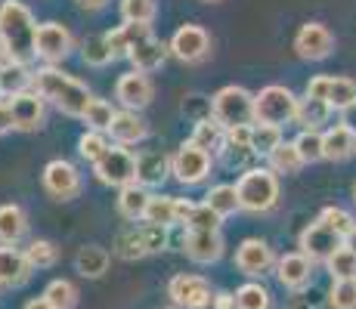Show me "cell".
<instances>
[{
  "label": "cell",
  "instance_id": "cell-1",
  "mask_svg": "<svg viewBox=\"0 0 356 309\" xmlns=\"http://www.w3.org/2000/svg\"><path fill=\"white\" fill-rule=\"evenodd\" d=\"M34 40H38V25H34L31 10L22 0H3L0 3V50L10 62H31Z\"/></svg>",
  "mask_w": 356,
  "mask_h": 309
},
{
  "label": "cell",
  "instance_id": "cell-2",
  "mask_svg": "<svg viewBox=\"0 0 356 309\" xmlns=\"http://www.w3.org/2000/svg\"><path fill=\"white\" fill-rule=\"evenodd\" d=\"M31 87L40 99L53 102L59 112L72 115V118H84L87 106H90V99H93L90 90H87L78 78H72V74L59 72V68H53V65L38 68L31 78Z\"/></svg>",
  "mask_w": 356,
  "mask_h": 309
},
{
  "label": "cell",
  "instance_id": "cell-3",
  "mask_svg": "<svg viewBox=\"0 0 356 309\" xmlns=\"http://www.w3.org/2000/svg\"><path fill=\"white\" fill-rule=\"evenodd\" d=\"M238 192V204L242 210H251V214H264L276 204L279 198V180L270 167H248L236 183Z\"/></svg>",
  "mask_w": 356,
  "mask_h": 309
},
{
  "label": "cell",
  "instance_id": "cell-4",
  "mask_svg": "<svg viewBox=\"0 0 356 309\" xmlns=\"http://www.w3.org/2000/svg\"><path fill=\"white\" fill-rule=\"evenodd\" d=\"M211 118L220 124L223 130L229 127H251L254 121V96H251L245 87H223V90L214 93L211 99Z\"/></svg>",
  "mask_w": 356,
  "mask_h": 309
},
{
  "label": "cell",
  "instance_id": "cell-5",
  "mask_svg": "<svg viewBox=\"0 0 356 309\" xmlns=\"http://www.w3.org/2000/svg\"><path fill=\"white\" fill-rule=\"evenodd\" d=\"M298 115V96L282 84H270L254 96V124H273V127H282V124L294 121Z\"/></svg>",
  "mask_w": 356,
  "mask_h": 309
},
{
  "label": "cell",
  "instance_id": "cell-6",
  "mask_svg": "<svg viewBox=\"0 0 356 309\" xmlns=\"http://www.w3.org/2000/svg\"><path fill=\"white\" fill-rule=\"evenodd\" d=\"M93 174H97L99 183L124 189V185L136 183V158L124 146H108V152L93 164Z\"/></svg>",
  "mask_w": 356,
  "mask_h": 309
},
{
  "label": "cell",
  "instance_id": "cell-7",
  "mask_svg": "<svg viewBox=\"0 0 356 309\" xmlns=\"http://www.w3.org/2000/svg\"><path fill=\"white\" fill-rule=\"evenodd\" d=\"M168 297L174 300L180 309H208V306H214V294H211L208 281H204L202 276H186V272H180V276L170 278Z\"/></svg>",
  "mask_w": 356,
  "mask_h": 309
},
{
  "label": "cell",
  "instance_id": "cell-8",
  "mask_svg": "<svg viewBox=\"0 0 356 309\" xmlns=\"http://www.w3.org/2000/svg\"><path fill=\"white\" fill-rule=\"evenodd\" d=\"M170 174L183 185H198L211 174V155L195 149L193 142H183V146L177 149V155L170 158Z\"/></svg>",
  "mask_w": 356,
  "mask_h": 309
},
{
  "label": "cell",
  "instance_id": "cell-9",
  "mask_svg": "<svg viewBox=\"0 0 356 309\" xmlns=\"http://www.w3.org/2000/svg\"><path fill=\"white\" fill-rule=\"evenodd\" d=\"M298 247H300V253H304L307 260H328L332 257L338 247H344V238L338 235V232H332L325 223H310L304 232H300V242H298Z\"/></svg>",
  "mask_w": 356,
  "mask_h": 309
},
{
  "label": "cell",
  "instance_id": "cell-10",
  "mask_svg": "<svg viewBox=\"0 0 356 309\" xmlns=\"http://www.w3.org/2000/svg\"><path fill=\"white\" fill-rule=\"evenodd\" d=\"M72 31L59 22H44L38 25V40H34V53H38L44 62H63L68 53H72Z\"/></svg>",
  "mask_w": 356,
  "mask_h": 309
},
{
  "label": "cell",
  "instance_id": "cell-11",
  "mask_svg": "<svg viewBox=\"0 0 356 309\" xmlns=\"http://www.w3.org/2000/svg\"><path fill=\"white\" fill-rule=\"evenodd\" d=\"M168 50L180 62H202L211 50V37L202 25H183V28L170 37Z\"/></svg>",
  "mask_w": 356,
  "mask_h": 309
},
{
  "label": "cell",
  "instance_id": "cell-12",
  "mask_svg": "<svg viewBox=\"0 0 356 309\" xmlns=\"http://www.w3.org/2000/svg\"><path fill=\"white\" fill-rule=\"evenodd\" d=\"M294 50H298L300 59L319 62V59H325L328 53L334 50V37H332V31H328L325 25L307 22V25H300L298 37H294Z\"/></svg>",
  "mask_w": 356,
  "mask_h": 309
},
{
  "label": "cell",
  "instance_id": "cell-13",
  "mask_svg": "<svg viewBox=\"0 0 356 309\" xmlns=\"http://www.w3.org/2000/svg\"><path fill=\"white\" fill-rule=\"evenodd\" d=\"M115 99L124 106V112H140L152 102V81L143 72H127L115 84Z\"/></svg>",
  "mask_w": 356,
  "mask_h": 309
},
{
  "label": "cell",
  "instance_id": "cell-14",
  "mask_svg": "<svg viewBox=\"0 0 356 309\" xmlns=\"http://www.w3.org/2000/svg\"><path fill=\"white\" fill-rule=\"evenodd\" d=\"M236 266L251 278H260L264 272H270L276 266V257H273V247L260 238H245L236 251Z\"/></svg>",
  "mask_w": 356,
  "mask_h": 309
},
{
  "label": "cell",
  "instance_id": "cell-15",
  "mask_svg": "<svg viewBox=\"0 0 356 309\" xmlns=\"http://www.w3.org/2000/svg\"><path fill=\"white\" fill-rule=\"evenodd\" d=\"M44 189L56 201H68V198H74L81 192V174L68 161H50L44 167Z\"/></svg>",
  "mask_w": 356,
  "mask_h": 309
},
{
  "label": "cell",
  "instance_id": "cell-16",
  "mask_svg": "<svg viewBox=\"0 0 356 309\" xmlns=\"http://www.w3.org/2000/svg\"><path fill=\"white\" fill-rule=\"evenodd\" d=\"M10 115H13V127L29 133V130H38L44 124V99H40L34 90H25V93H16L10 96Z\"/></svg>",
  "mask_w": 356,
  "mask_h": 309
},
{
  "label": "cell",
  "instance_id": "cell-17",
  "mask_svg": "<svg viewBox=\"0 0 356 309\" xmlns=\"http://www.w3.org/2000/svg\"><path fill=\"white\" fill-rule=\"evenodd\" d=\"M31 276V263L16 244H0V287H19Z\"/></svg>",
  "mask_w": 356,
  "mask_h": 309
},
{
  "label": "cell",
  "instance_id": "cell-18",
  "mask_svg": "<svg viewBox=\"0 0 356 309\" xmlns=\"http://www.w3.org/2000/svg\"><path fill=\"white\" fill-rule=\"evenodd\" d=\"M183 251L195 263H217L223 253L220 232H186L183 235Z\"/></svg>",
  "mask_w": 356,
  "mask_h": 309
},
{
  "label": "cell",
  "instance_id": "cell-19",
  "mask_svg": "<svg viewBox=\"0 0 356 309\" xmlns=\"http://www.w3.org/2000/svg\"><path fill=\"white\" fill-rule=\"evenodd\" d=\"M276 276L289 291H300V287L310 285L313 276V263L304 257V253H285V257L276 260Z\"/></svg>",
  "mask_w": 356,
  "mask_h": 309
},
{
  "label": "cell",
  "instance_id": "cell-20",
  "mask_svg": "<svg viewBox=\"0 0 356 309\" xmlns=\"http://www.w3.org/2000/svg\"><path fill=\"white\" fill-rule=\"evenodd\" d=\"M168 174H170V158L159 152V149H149V152L136 155V183L143 189L146 185H161Z\"/></svg>",
  "mask_w": 356,
  "mask_h": 309
},
{
  "label": "cell",
  "instance_id": "cell-21",
  "mask_svg": "<svg viewBox=\"0 0 356 309\" xmlns=\"http://www.w3.org/2000/svg\"><path fill=\"white\" fill-rule=\"evenodd\" d=\"M168 44H161V40H155V37H146V40H140V44L130 50V65H134V72H155V68H161L164 65V59H168Z\"/></svg>",
  "mask_w": 356,
  "mask_h": 309
},
{
  "label": "cell",
  "instance_id": "cell-22",
  "mask_svg": "<svg viewBox=\"0 0 356 309\" xmlns=\"http://www.w3.org/2000/svg\"><path fill=\"white\" fill-rule=\"evenodd\" d=\"M356 152V133L344 124H334L323 133V155L328 161H344Z\"/></svg>",
  "mask_w": 356,
  "mask_h": 309
},
{
  "label": "cell",
  "instance_id": "cell-23",
  "mask_svg": "<svg viewBox=\"0 0 356 309\" xmlns=\"http://www.w3.org/2000/svg\"><path fill=\"white\" fill-rule=\"evenodd\" d=\"M108 136L115 140V146H134V142L146 140V121L136 112H118L108 127Z\"/></svg>",
  "mask_w": 356,
  "mask_h": 309
},
{
  "label": "cell",
  "instance_id": "cell-24",
  "mask_svg": "<svg viewBox=\"0 0 356 309\" xmlns=\"http://www.w3.org/2000/svg\"><path fill=\"white\" fill-rule=\"evenodd\" d=\"M108 37V47H112L115 56H130V50H134L140 40L152 37V31H149V25H134V22H124L118 25L115 31L106 34Z\"/></svg>",
  "mask_w": 356,
  "mask_h": 309
},
{
  "label": "cell",
  "instance_id": "cell-25",
  "mask_svg": "<svg viewBox=\"0 0 356 309\" xmlns=\"http://www.w3.org/2000/svg\"><path fill=\"white\" fill-rule=\"evenodd\" d=\"M29 229V217L19 204H0V244H16Z\"/></svg>",
  "mask_w": 356,
  "mask_h": 309
},
{
  "label": "cell",
  "instance_id": "cell-26",
  "mask_svg": "<svg viewBox=\"0 0 356 309\" xmlns=\"http://www.w3.org/2000/svg\"><path fill=\"white\" fill-rule=\"evenodd\" d=\"M74 266H78V272L84 278H99L102 272L108 269V251L99 244H87L78 251V257H74Z\"/></svg>",
  "mask_w": 356,
  "mask_h": 309
},
{
  "label": "cell",
  "instance_id": "cell-27",
  "mask_svg": "<svg viewBox=\"0 0 356 309\" xmlns=\"http://www.w3.org/2000/svg\"><path fill=\"white\" fill-rule=\"evenodd\" d=\"M332 118V106L325 99H313V96H304L298 99V115L294 121L304 124V130H319V124H325Z\"/></svg>",
  "mask_w": 356,
  "mask_h": 309
},
{
  "label": "cell",
  "instance_id": "cell-28",
  "mask_svg": "<svg viewBox=\"0 0 356 309\" xmlns=\"http://www.w3.org/2000/svg\"><path fill=\"white\" fill-rule=\"evenodd\" d=\"M149 198L152 195H149L140 183H130V185L121 189V195H118V210L127 219H143L146 217V208H149Z\"/></svg>",
  "mask_w": 356,
  "mask_h": 309
},
{
  "label": "cell",
  "instance_id": "cell-29",
  "mask_svg": "<svg viewBox=\"0 0 356 309\" xmlns=\"http://www.w3.org/2000/svg\"><path fill=\"white\" fill-rule=\"evenodd\" d=\"M223 133L227 130L220 127L214 118H202V121H195V130H193V146L195 149H202V152H220V146H223Z\"/></svg>",
  "mask_w": 356,
  "mask_h": 309
},
{
  "label": "cell",
  "instance_id": "cell-30",
  "mask_svg": "<svg viewBox=\"0 0 356 309\" xmlns=\"http://www.w3.org/2000/svg\"><path fill=\"white\" fill-rule=\"evenodd\" d=\"M31 78H34V74H29V68H25L22 62H10V59H6L3 65H0V87H3V93H10V96L29 90Z\"/></svg>",
  "mask_w": 356,
  "mask_h": 309
},
{
  "label": "cell",
  "instance_id": "cell-31",
  "mask_svg": "<svg viewBox=\"0 0 356 309\" xmlns=\"http://www.w3.org/2000/svg\"><path fill=\"white\" fill-rule=\"evenodd\" d=\"M204 204H208V208L214 210V214L220 217V219L229 217V214H236V210H242L236 185H214V189L204 195Z\"/></svg>",
  "mask_w": 356,
  "mask_h": 309
},
{
  "label": "cell",
  "instance_id": "cell-32",
  "mask_svg": "<svg viewBox=\"0 0 356 309\" xmlns=\"http://www.w3.org/2000/svg\"><path fill=\"white\" fill-rule=\"evenodd\" d=\"M146 223H155V226H164V229H170V226L177 223V198L170 195H152L149 198V208H146Z\"/></svg>",
  "mask_w": 356,
  "mask_h": 309
},
{
  "label": "cell",
  "instance_id": "cell-33",
  "mask_svg": "<svg viewBox=\"0 0 356 309\" xmlns=\"http://www.w3.org/2000/svg\"><path fill=\"white\" fill-rule=\"evenodd\" d=\"M81 56H84L87 65L102 68L115 59V53H112V47H108L106 34H90V37H84V44H81Z\"/></svg>",
  "mask_w": 356,
  "mask_h": 309
},
{
  "label": "cell",
  "instance_id": "cell-34",
  "mask_svg": "<svg viewBox=\"0 0 356 309\" xmlns=\"http://www.w3.org/2000/svg\"><path fill=\"white\" fill-rule=\"evenodd\" d=\"M115 253L124 260H140L146 257V242H143V229L140 226H130V229L118 232V238H115Z\"/></svg>",
  "mask_w": 356,
  "mask_h": 309
},
{
  "label": "cell",
  "instance_id": "cell-35",
  "mask_svg": "<svg viewBox=\"0 0 356 309\" xmlns=\"http://www.w3.org/2000/svg\"><path fill=\"white\" fill-rule=\"evenodd\" d=\"M266 158H270V170H273V174H298V170L304 167V161H300L294 142H282V146H276Z\"/></svg>",
  "mask_w": 356,
  "mask_h": 309
},
{
  "label": "cell",
  "instance_id": "cell-36",
  "mask_svg": "<svg viewBox=\"0 0 356 309\" xmlns=\"http://www.w3.org/2000/svg\"><path fill=\"white\" fill-rule=\"evenodd\" d=\"M276 146H282V127L273 124H251V149L254 155H270Z\"/></svg>",
  "mask_w": 356,
  "mask_h": 309
},
{
  "label": "cell",
  "instance_id": "cell-37",
  "mask_svg": "<svg viewBox=\"0 0 356 309\" xmlns=\"http://www.w3.org/2000/svg\"><path fill=\"white\" fill-rule=\"evenodd\" d=\"M44 297L50 300L53 309H74V303H78V287H74L68 278H56L47 285Z\"/></svg>",
  "mask_w": 356,
  "mask_h": 309
},
{
  "label": "cell",
  "instance_id": "cell-38",
  "mask_svg": "<svg viewBox=\"0 0 356 309\" xmlns=\"http://www.w3.org/2000/svg\"><path fill=\"white\" fill-rule=\"evenodd\" d=\"M236 309H270V291L260 281H248L236 291Z\"/></svg>",
  "mask_w": 356,
  "mask_h": 309
},
{
  "label": "cell",
  "instance_id": "cell-39",
  "mask_svg": "<svg viewBox=\"0 0 356 309\" xmlns=\"http://www.w3.org/2000/svg\"><path fill=\"white\" fill-rule=\"evenodd\" d=\"M115 115L118 112H115L106 99H90V106H87V112H84V121H87V127L97 130V133H108Z\"/></svg>",
  "mask_w": 356,
  "mask_h": 309
},
{
  "label": "cell",
  "instance_id": "cell-40",
  "mask_svg": "<svg viewBox=\"0 0 356 309\" xmlns=\"http://www.w3.org/2000/svg\"><path fill=\"white\" fill-rule=\"evenodd\" d=\"M328 106L338 108V112L356 106V81H350V78H332V87H328Z\"/></svg>",
  "mask_w": 356,
  "mask_h": 309
},
{
  "label": "cell",
  "instance_id": "cell-41",
  "mask_svg": "<svg viewBox=\"0 0 356 309\" xmlns=\"http://www.w3.org/2000/svg\"><path fill=\"white\" fill-rule=\"evenodd\" d=\"M294 149H298L304 164H316L325 158L323 155V133H319V130H304V133L294 140Z\"/></svg>",
  "mask_w": 356,
  "mask_h": 309
},
{
  "label": "cell",
  "instance_id": "cell-42",
  "mask_svg": "<svg viewBox=\"0 0 356 309\" xmlns=\"http://www.w3.org/2000/svg\"><path fill=\"white\" fill-rule=\"evenodd\" d=\"M328 272H332V281H347V278H356V257L347 247H338L332 257L325 260Z\"/></svg>",
  "mask_w": 356,
  "mask_h": 309
},
{
  "label": "cell",
  "instance_id": "cell-43",
  "mask_svg": "<svg viewBox=\"0 0 356 309\" xmlns=\"http://www.w3.org/2000/svg\"><path fill=\"white\" fill-rule=\"evenodd\" d=\"M25 257H29L31 269H50L53 263H56V244L53 242H44V238H34V242L25 247Z\"/></svg>",
  "mask_w": 356,
  "mask_h": 309
},
{
  "label": "cell",
  "instance_id": "cell-44",
  "mask_svg": "<svg viewBox=\"0 0 356 309\" xmlns=\"http://www.w3.org/2000/svg\"><path fill=\"white\" fill-rule=\"evenodd\" d=\"M121 16L124 22L149 25L155 19V0H121Z\"/></svg>",
  "mask_w": 356,
  "mask_h": 309
},
{
  "label": "cell",
  "instance_id": "cell-45",
  "mask_svg": "<svg viewBox=\"0 0 356 309\" xmlns=\"http://www.w3.org/2000/svg\"><path fill=\"white\" fill-rule=\"evenodd\" d=\"M78 152H81V158H84V161L97 164L99 158L108 152V140H106V133H97V130H87V133L78 140Z\"/></svg>",
  "mask_w": 356,
  "mask_h": 309
},
{
  "label": "cell",
  "instance_id": "cell-46",
  "mask_svg": "<svg viewBox=\"0 0 356 309\" xmlns=\"http://www.w3.org/2000/svg\"><path fill=\"white\" fill-rule=\"evenodd\" d=\"M186 232H220V217L208 204H195V210L186 219Z\"/></svg>",
  "mask_w": 356,
  "mask_h": 309
},
{
  "label": "cell",
  "instance_id": "cell-47",
  "mask_svg": "<svg viewBox=\"0 0 356 309\" xmlns=\"http://www.w3.org/2000/svg\"><path fill=\"white\" fill-rule=\"evenodd\" d=\"M328 303H332V309H356V278L332 281Z\"/></svg>",
  "mask_w": 356,
  "mask_h": 309
},
{
  "label": "cell",
  "instance_id": "cell-48",
  "mask_svg": "<svg viewBox=\"0 0 356 309\" xmlns=\"http://www.w3.org/2000/svg\"><path fill=\"white\" fill-rule=\"evenodd\" d=\"M319 223H325L332 232H338L341 238H347V235H350V232H353L356 219H353L350 214H347L344 208H325L323 214H319Z\"/></svg>",
  "mask_w": 356,
  "mask_h": 309
},
{
  "label": "cell",
  "instance_id": "cell-49",
  "mask_svg": "<svg viewBox=\"0 0 356 309\" xmlns=\"http://www.w3.org/2000/svg\"><path fill=\"white\" fill-rule=\"evenodd\" d=\"M251 155H254V149L245 146V142L223 140V146H220V158H223V164H229V167H242V164L248 161Z\"/></svg>",
  "mask_w": 356,
  "mask_h": 309
},
{
  "label": "cell",
  "instance_id": "cell-50",
  "mask_svg": "<svg viewBox=\"0 0 356 309\" xmlns=\"http://www.w3.org/2000/svg\"><path fill=\"white\" fill-rule=\"evenodd\" d=\"M143 242H146V251L155 253V251H164L168 244V229L164 226H155V223H143Z\"/></svg>",
  "mask_w": 356,
  "mask_h": 309
},
{
  "label": "cell",
  "instance_id": "cell-51",
  "mask_svg": "<svg viewBox=\"0 0 356 309\" xmlns=\"http://www.w3.org/2000/svg\"><path fill=\"white\" fill-rule=\"evenodd\" d=\"M328 87H332V78H328V74H319V78H313L310 84H307V96L328 102Z\"/></svg>",
  "mask_w": 356,
  "mask_h": 309
},
{
  "label": "cell",
  "instance_id": "cell-52",
  "mask_svg": "<svg viewBox=\"0 0 356 309\" xmlns=\"http://www.w3.org/2000/svg\"><path fill=\"white\" fill-rule=\"evenodd\" d=\"M183 112H186V115H195V118L202 121V112L211 115V102L204 99V96H189V99L183 102Z\"/></svg>",
  "mask_w": 356,
  "mask_h": 309
},
{
  "label": "cell",
  "instance_id": "cell-53",
  "mask_svg": "<svg viewBox=\"0 0 356 309\" xmlns=\"http://www.w3.org/2000/svg\"><path fill=\"white\" fill-rule=\"evenodd\" d=\"M193 210H195L193 201H186V198H177V223L186 226V219H189V214H193Z\"/></svg>",
  "mask_w": 356,
  "mask_h": 309
},
{
  "label": "cell",
  "instance_id": "cell-54",
  "mask_svg": "<svg viewBox=\"0 0 356 309\" xmlns=\"http://www.w3.org/2000/svg\"><path fill=\"white\" fill-rule=\"evenodd\" d=\"M214 309H236V294H227V291L214 294Z\"/></svg>",
  "mask_w": 356,
  "mask_h": 309
},
{
  "label": "cell",
  "instance_id": "cell-55",
  "mask_svg": "<svg viewBox=\"0 0 356 309\" xmlns=\"http://www.w3.org/2000/svg\"><path fill=\"white\" fill-rule=\"evenodd\" d=\"M13 127V115H10V102L0 99V133H6V130Z\"/></svg>",
  "mask_w": 356,
  "mask_h": 309
},
{
  "label": "cell",
  "instance_id": "cell-56",
  "mask_svg": "<svg viewBox=\"0 0 356 309\" xmlns=\"http://www.w3.org/2000/svg\"><path fill=\"white\" fill-rule=\"evenodd\" d=\"M341 124H344V127H350L356 133V106H350V108H344V112H341Z\"/></svg>",
  "mask_w": 356,
  "mask_h": 309
},
{
  "label": "cell",
  "instance_id": "cell-57",
  "mask_svg": "<svg viewBox=\"0 0 356 309\" xmlns=\"http://www.w3.org/2000/svg\"><path fill=\"white\" fill-rule=\"evenodd\" d=\"M22 309H53V306H50V300H47V297H34V300H29V303H25Z\"/></svg>",
  "mask_w": 356,
  "mask_h": 309
},
{
  "label": "cell",
  "instance_id": "cell-58",
  "mask_svg": "<svg viewBox=\"0 0 356 309\" xmlns=\"http://www.w3.org/2000/svg\"><path fill=\"white\" fill-rule=\"evenodd\" d=\"M344 247H347V251H350L353 257H356V226H353V232H350V235L344 238Z\"/></svg>",
  "mask_w": 356,
  "mask_h": 309
},
{
  "label": "cell",
  "instance_id": "cell-59",
  "mask_svg": "<svg viewBox=\"0 0 356 309\" xmlns=\"http://www.w3.org/2000/svg\"><path fill=\"white\" fill-rule=\"evenodd\" d=\"M81 6H87V10H102L106 6V0H78Z\"/></svg>",
  "mask_w": 356,
  "mask_h": 309
},
{
  "label": "cell",
  "instance_id": "cell-60",
  "mask_svg": "<svg viewBox=\"0 0 356 309\" xmlns=\"http://www.w3.org/2000/svg\"><path fill=\"white\" fill-rule=\"evenodd\" d=\"M204 3H220V0H204Z\"/></svg>",
  "mask_w": 356,
  "mask_h": 309
},
{
  "label": "cell",
  "instance_id": "cell-61",
  "mask_svg": "<svg viewBox=\"0 0 356 309\" xmlns=\"http://www.w3.org/2000/svg\"><path fill=\"white\" fill-rule=\"evenodd\" d=\"M353 195H356V189H353ZM353 201H356V198H353Z\"/></svg>",
  "mask_w": 356,
  "mask_h": 309
},
{
  "label": "cell",
  "instance_id": "cell-62",
  "mask_svg": "<svg viewBox=\"0 0 356 309\" xmlns=\"http://www.w3.org/2000/svg\"><path fill=\"white\" fill-rule=\"evenodd\" d=\"M0 93H3V87H0Z\"/></svg>",
  "mask_w": 356,
  "mask_h": 309
}]
</instances>
